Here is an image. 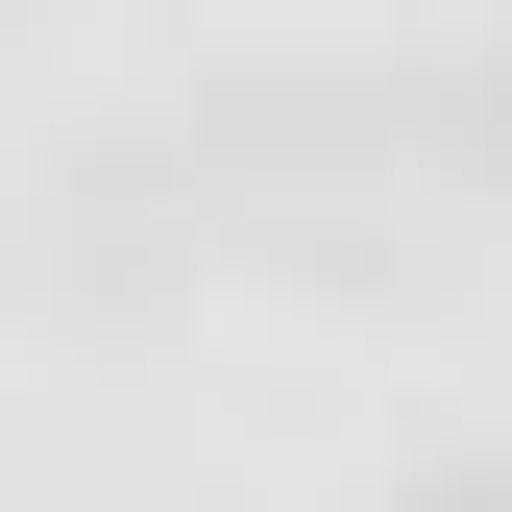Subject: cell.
<instances>
[{
  "instance_id": "cell-1",
  "label": "cell",
  "mask_w": 512,
  "mask_h": 512,
  "mask_svg": "<svg viewBox=\"0 0 512 512\" xmlns=\"http://www.w3.org/2000/svg\"><path fill=\"white\" fill-rule=\"evenodd\" d=\"M171 147L220 196V269H293V293H391V269L464 244V196H512L488 98L464 74H366V49H244V74L171 98Z\"/></svg>"
},
{
  "instance_id": "cell-2",
  "label": "cell",
  "mask_w": 512,
  "mask_h": 512,
  "mask_svg": "<svg viewBox=\"0 0 512 512\" xmlns=\"http://www.w3.org/2000/svg\"><path fill=\"white\" fill-rule=\"evenodd\" d=\"M391 512H512V464H415V488H391Z\"/></svg>"
},
{
  "instance_id": "cell-3",
  "label": "cell",
  "mask_w": 512,
  "mask_h": 512,
  "mask_svg": "<svg viewBox=\"0 0 512 512\" xmlns=\"http://www.w3.org/2000/svg\"><path fill=\"white\" fill-rule=\"evenodd\" d=\"M464 98H488V171H512V25H488V49H464Z\"/></svg>"
}]
</instances>
